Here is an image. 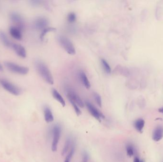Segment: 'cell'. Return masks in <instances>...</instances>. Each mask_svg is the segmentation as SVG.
<instances>
[{
  "mask_svg": "<svg viewBox=\"0 0 163 162\" xmlns=\"http://www.w3.org/2000/svg\"><path fill=\"white\" fill-rule=\"evenodd\" d=\"M69 99V101L71 103L72 106H73V108L75 109V113L76 114V115H77L78 116L81 115V114H82L81 111V110L79 108L78 105H77L73 100H72L71 99Z\"/></svg>",
  "mask_w": 163,
  "mask_h": 162,
  "instance_id": "7402d4cb",
  "label": "cell"
},
{
  "mask_svg": "<svg viewBox=\"0 0 163 162\" xmlns=\"http://www.w3.org/2000/svg\"><path fill=\"white\" fill-rule=\"evenodd\" d=\"M89 159V156L88 153L86 151L83 152V155H82V162H88Z\"/></svg>",
  "mask_w": 163,
  "mask_h": 162,
  "instance_id": "484cf974",
  "label": "cell"
},
{
  "mask_svg": "<svg viewBox=\"0 0 163 162\" xmlns=\"http://www.w3.org/2000/svg\"><path fill=\"white\" fill-rule=\"evenodd\" d=\"M58 41L61 46L69 54L73 55L76 53L75 46L73 43L67 37L60 36L58 37Z\"/></svg>",
  "mask_w": 163,
  "mask_h": 162,
  "instance_id": "3957f363",
  "label": "cell"
},
{
  "mask_svg": "<svg viewBox=\"0 0 163 162\" xmlns=\"http://www.w3.org/2000/svg\"><path fill=\"white\" fill-rule=\"evenodd\" d=\"M35 66L36 70L43 79L49 84H53L54 80L52 74L46 65L42 61L37 60Z\"/></svg>",
  "mask_w": 163,
  "mask_h": 162,
  "instance_id": "6da1fadb",
  "label": "cell"
},
{
  "mask_svg": "<svg viewBox=\"0 0 163 162\" xmlns=\"http://www.w3.org/2000/svg\"><path fill=\"white\" fill-rule=\"evenodd\" d=\"M80 78L81 79V81H82V83L83 85L85 86L86 88L87 89H89L91 87V85L87 77L86 74L84 72H81L80 73Z\"/></svg>",
  "mask_w": 163,
  "mask_h": 162,
  "instance_id": "e0dca14e",
  "label": "cell"
},
{
  "mask_svg": "<svg viewBox=\"0 0 163 162\" xmlns=\"http://www.w3.org/2000/svg\"><path fill=\"white\" fill-rule=\"evenodd\" d=\"M3 70H4L3 67V66L2 65V64L0 63V71H3Z\"/></svg>",
  "mask_w": 163,
  "mask_h": 162,
  "instance_id": "f546056e",
  "label": "cell"
},
{
  "mask_svg": "<svg viewBox=\"0 0 163 162\" xmlns=\"http://www.w3.org/2000/svg\"><path fill=\"white\" fill-rule=\"evenodd\" d=\"M127 155L129 157H132L134 155V148L131 144H128L126 146Z\"/></svg>",
  "mask_w": 163,
  "mask_h": 162,
  "instance_id": "cb8c5ba5",
  "label": "cell"
},
{
  "mask_svg": "<svg viewBox=\"0 0 163 162\" xmlns=\"http://www.w3.org/2000/svg\"><path fill=\"white\" fill-rule=\"evenodd\" d=\"M158 111L159 112L161 113H163V107H161L158 109Z\"/></svg>",
  "mask_w": 163,
  "mask_h": 162,
  "instance_id": "f1b7e54d",
  "label": "cell"
},
{
  "mask_svg": "<svg viewBox=\"0 0 163 162\" xmlns=\"http://www.w3.org/2000/svg\"><path fill=\"white\" fill-rule=\"evenodd\" d=\"M140 160L139 159V158L137 157H135V159H134V162H140Z\"/></svg>",
  "mask_w": 163,
  "mask_h": 162,
  "instance_id": "83f0119b",
  "label": "cell"
},
{
  "mask_svg": "<svg viewBox=\"0 0 163 162\" xmlns=\"http://www.w3.org/2000/svg\"><path fill=\"white\" fill-rule=\"evenodd\" d=\"M0 40L4 45L8 47H11L13 43L8 38L6 33L2 30H0Z\"/></svg>",
  "mask_w": 163,
  "mask_h": 162,
  "instance_id": "4fadbf2b",
  "label": "cell"
},
{
  "mask_svg": "<svg viewBox=\"0 0 163 162\" xmlns=\"http://www.w3.org/2000/svg\"><path fill=\"white\" fill-rule=\"evenodd\" d=\"M163 138V127L161 126L156 127L154 131L152 134V139L154 141L158 142Z\"/></svg>",
  "mask_w": 163,
  "mask_h": 162,
  "instance_id": "8fae6325",
  "label": "cell"
},
{
  "mask_svg": "<svg viewBox=\"0 0 163 162\" xmlns=\"http://www.w3.org/2000/svg\"><path fill=\"white\" fill-rule=\"evenodd\" d=\"M75 145H73L72 148H71L70 151L69 152V154H68L66 156V158L64 160V162H70L71 160V159L72 158L73 156L74 155V153H75Z\"/></svg>",
  "mask_w": 163,
  "mask_h": 162,
  "instance_id": "44dd1931",
  "label": "cell"
},
{
  "mask_svg": "<svg viewBox=\"0 0 163 162\" xmlns=\"http://www.w3.org/2000/svg\"><path fill=\"white\" fill-rule=\"evenodd\" d=\"M44 119L47 123H50L54 120L53 114L50 108L46 106L44 107Z\"/></svg>",
  "mask_w": 163,
  "mask_h": 162,
  "instance_id": "5bb4252c",
  "label": "cell"
},
{
  "mask_svg": "<svg viewBox=\"0 0 163 162\" xmlns=\"http://www.w3.org/2000/svg\"><path fill=\"white\" fill-rule=\"evenodd\" d=\"M56 30V29L54 28L53 27H46V28L43 29L42 32H41V35H40V39L43 40L44 39L45 36L46 35L47 33H48L49 32H53Z\"/></svg>",
  "mask_w": 163,
  "mask_h": 162,
  "instance_id": "d6986e66",
  "label": "cell"
},
{
  "mask_svg": "<svg viewBox=\"0 0 163 162\" xmlns=\"http://www.w3.org/2000/svg\"><path fill=\"white\" fill-rule=\"evenodd\" d=\"M140 162H145V161L144 160H141L140 161Z\"/></svg>",
  "mask_w": 163,
  "mask_h": 162,
  "instance_id": "4dcf8cb0",
  "label": "cell"
},
{
  "mask_svg": "<svg viewBox=\"0 0 163 162\" xmlns=\"http://www.w3.org/2000/svg\"><path fill=\"white\" fill-rule=\"evenodd\" d=\"M0 83L6 91L11 94L15 96H18L21 94V89L10 81L4 79H2L0 80Z\"/></svg>",
  "mask_w": 163,
  "mask_h": 162,
  "instance_id": "277c9868",
  "label": "cell"
},
{
  "mask_svg": "<svg viewBox=\"0 0 163 162\" xmlns=\"http://www.w3.org/2000/svg\"><path fill=\"white\" fill-rule=\"evenodd\" d=\"M85 105L88 110L90 113L94 116L96 120L99 121V122L101 121V118H104L105 117L103 114V113H101L99 110L97 109L96 107L93 106L92 104L88 101H86Z\"/></svg>",
  "mask_w": 163,
  "mask_h": 162,
  "instance_id": "52a82bcc",
  "label": "cell"
},
{
  "mask_svg": "<svg viewBox=\"0 0 163 162\" xmlns=\"http://www.w3.org/2000/svg\"><path fill=\"white\" fill-rule=\"evenodd\" d=\"M94 97L97 105L99 106L100 107H102V99L99 94L96 92H95L94 93Z\"/></svg>",
  "mask_w": 163,
  "mask_h": 162,
  "instance_id": "603a6c76",
  "label": "cell"
},
{
  "mask_svg": "<svg viewBox=\"0 0 163 162\" xmlns=\"http://www.w3.org/2000/svg\"><path fill=\"white\" fill-rule=\"evenodd\" d=\"M31 4L33 5V6H37L38 5H39V4L40 3V1H30Z\"/></svg>",
  "mask_w": 163,
  "mask_h": 162,
  "instance_id": "4316f807",
  "label": "cell"
},
{
  "mask_svg": "<svg viewBox=\"0 0 163 162\" xmlns=\"http://www.w3.org/2000/svg\"><path fill=\"white\" fill-rule=\"evenodd\" d=\"M11 48L14 49L15 52L19 56L25 58L26 57V51L24 46L20 44L13 43L11 46Z\"/></svg>",
  "mask_w": 163,
  "mask_h": 162,
  "instance_id": "9c48e42d",
  "label": "cell"
},
{
  "mask_svg": "<svg viewBox=\"0 0 163 162\" xmlns=\"http://www.w3.org/2000/svg\"><path fill=\"white\" fill-rule=\"evenodd\" d=\"M68 98L71 99L80 107L83 108L85 106V104L82 101V99L74 92L69 91L68 93Z\"/></svg>",
  "mask_w": 163,
  "mask_h": 162,
  "instance_id": "30bf717a",
  "label": "cell"
},
{
  "mask_svg": "<svg viewBox=\"0 0 163 162\" xmlns=\"http://www.w3.org/2000/svg\"><path fill=\"white\" fill-rule=\"evenodd\" d=\"M9 32L11 35L17 40H21L22 39L21 30L15 26H11L9 29Z\"/></svg>",
  "mask_w": 163,
  "mask_h": 162,
  "instance_id": "7c38bea8",
  "label": "cell"
},
{
  "mask_svg": "<svg viewBox=\"0 0 163 162\" xmlns=\"http://www.w3.org/2000/svg\"><path fill=\"white\" fill-rule=\"evenodd\" d=\"M52 95H53V98L55 99L58 102H59L62 106L64 107L65 106V102L64 99L62 97V96L55 89H53Z\"/></svg>",
  "mask_w": 163,
  "mask_h": 162,
  "instance_id": "2e32d148",
  "label": "cell"
},
{
  "mask_svg": "<svg viewBox=\"0 0 163 162\" xmlns=\"http://www.w3.org/2000/svg\"><path fill=\"white\" fill-rule=\"evenodd\" d=\"M101 63L103 66V69L107 74H110L111 73V69L109 64L107 63L106 60L104 59H102Z\"/></svg>",
  "mask_w": 163,
  "mask_h": 162,
  "instance_id": "ffe728a7",
  "label": "cell"
},
{
  "mask_svg": "<svg viewBox=\"0 0 163 162\" xmlns=\"http://www.w3.org/2000/svg\"><path fill=\"white\" fill-rule=\"evenodd\" d=\"M145 120L142 118H139L135 120L134 123V126L135 129L140 133H142L145 126Z\"/></svg>",
  "mask_w": 163,
  "mask_h": 162,
  "instance_id": "9a60e30c",
  "label": "cell"
},
{
  "mask_svg": "<svg viewBox=\"0 0 163 162\" xmlns=\"http://www.w3.org/2000/svg\"><path fill=\"white\" fill-rule=\"evenodd\" d=\"M53 140L52 145V150L53 152L56 151L58 144L60 138L61 133V127L58 125H56L53 127Z\"/></svg>",
  "mask_w": 163,
  "mask_h": 162,
  "instance_id": "8992f818",
  "label": "cell"
},
{
  "mask_svg": "<svg viewBox=\"0 0 163 162\" xmlns=\"http://www.w3.org/2000/svg\"><path fill=\"white\" fill-rule=\"evenodd\" d=\"M76 15L74 12H71L68 15V21L70 22H73L76 20Z\"/></svg>",
  "mask_w": 163,
  "mask_h": 162,
  "instance_id": "d4e9b609",
  "label": "cell"
},
{
  "mask_svg": "<svg viewBox=\"0 0 163 162\" xmlns=\"http://www.w3.org/2000/svg\"><path fill=\"white\" fill-rule=\"evenodd\" d=\"M11 21L15 24V27L22 30L25 26V22L21 15L17 11H12L10 14Z\"/></svg>",
  "mask_w": 163,
  "mask_h": 162,
  "instance_id": "5b68a950",
  "label": "cell"
},
{
  "mask_svg": "<svg viewBox=\"0 0 163 162\" xmlns=\"http://www.w3.org/2000/svg\"><path fill=\"white\" fill-rule=\"evenodd\" d=\"M48 24L47 19L43 17L36 18L33 22V26L36 30H43Z\"/></svg>",
  "mask_w": 163,
  "mask_h": 162,
  "instance_id": "ba28073f",
  "label": "cell"
},
{
  "mask_svg": "<svg viewBox=\"0 0 163 162\" xmlns=\"http://www.w3.org/2000/svg\"><path fill=\"white\" fill-rule=\"evenodd\" d=\"M4 66L10 71L21 75H26L28 73V68L19 65L11 61H5L4 62Z\"/></svg>",
  "mask_w": 163,
  "mask_h": 162,
  "instance_id": "7a4b0ae2",
  "label": "cell"
},
{
  "mask_svg": "<svg viewBox=\"0 0 163 162\" xmlns=\"http://www.w3.org/2000/svg\"><path fill=\"white\" fill-rule=\"evenodd\" d=\"M71 139L70 138H67L66 139V141L65 142V144L64 145V148L62 152V155L63 156L65 155L67 153L69 149L70 148V146L71 145Z\"/></svg>",
  "mask_w": 163,
  "mask_h": 162,
  "instance_id": "ac0fdd59",
  "label": "cell"
}]
</instances>
